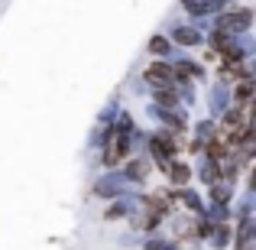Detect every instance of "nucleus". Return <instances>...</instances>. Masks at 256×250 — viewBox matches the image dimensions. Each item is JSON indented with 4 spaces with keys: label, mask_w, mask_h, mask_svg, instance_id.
<instances>
[{
    "label": "nucleus",
    "mask_w": 256,
    "mask_h": 250,
    "mask_svg": "<svg viewBox=\"0 0 256 250\" xmlns=\"http://www.w3.org/2000/svg\"><path fill=\"white\" fill-rule=\"evenodd\" d=\"M124 140L126 137H120V133L110 137V143H107V163H117V159H120V153H124Z\"/></svg>",
    "instance_id": "f257e3e1"
},
{
    "label": "nucleus",
    "mask_w": 256,
    "mask_h": 250,
    "mask_svg": "<svg viewBox=\"0 0 256 250\" xmlns=\"http://www.w3.org/2000/svg\"><path fill=\"white\" fill-rule=\"evenodd\" d=\"M150 78H156V82H169L172 78V69H166V65H152L150 72H146Z\"/></svg>",
    "instance_id": "f03ea898"
}]
</instances>
